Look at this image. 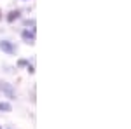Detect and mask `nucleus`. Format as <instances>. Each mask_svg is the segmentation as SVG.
<instances>
[{
    "label": "nucleus",
    "instance_id": "f257e3e1",
    "mask_svg": "<svg viewBox=\"0 0 131 129\" xmlns=\"http://www.w3.org/2000/svg\"><path fill=\"white\" fill-rule=\"evenodd\" d=\"M0 92L7 99H16V89L12 87V84H9V82H0Z\"/></svg>",
    "mask_w": 131,
    "mask_h": 129
},
{
    "label": "nucleus",
    "instance_id": "f03ea898",
    "mask_svg": "<svg viewBox=\"0 0 131 129\" xmlns=\"http://www.w3.org/2000/svg\"><path fill=\"white\" fill-rule=\"evenodd\" d=\"M0 49L4 51L5 54H16L18 47H16V44L10 42V40H0Z\"/></svg>",
    "mask_w": 131,
    "mask_h": 129
},
{
    "label": "nucleus",
    "instance_id": "7ed1b4c3",
    "mask_svg": "<svg viewBox=\"0 0 131 129\" xmlns=\"http://www.w3.org/2000/svg\"><path fill=\"white\" fill-rule=\"evenodd\" d=\"M21 39L25 40L26 44H35V30L25 28V30L21 31Z\"/></svg>",
    "mask_w": 131,
    "mask_h": 129
},
{
    "label": "nucleus",
    "instance_id": "20e7f679",
    "mask_svg": "<svg viewBox=\"0 0 131 129\" xmlns=\"http://www.w3.org/2000/svg\"><path fill=\"white\" fill-rule=\"evenodd\" d=\"M21 18V10H10L9 12V16H7V21H9V23H14V21H18Z\"/></svg>",
    "mask_w": 131,
    "mask_h": 129
},
{
    "label": "nucleus",
    "instance_id": "39448f33",
    "mask_svg": "<svg viewBox=\"0 0 131 129\" xmlns=\"http://www.w3.org/2000/svg\"><path fill=\"white\" fill-rule=\"evenodd\" d=\"M0 112L7 113V112H12V105L9 101H0Z\"/></svg>",
    "mask_w": 131,
    "mask_h": 129
},
{
    "label": "nucleus",
    "instance_id": "423d86ee",
    "mask_svg": "<svg viewBox=\"0 0 131 129\" xmlns=\"http://www.w3.org/2000/svg\"><path fill=\"white\" fill-rule=\"evenodd\" d=\"M28 63H30V61H28V60H19V61H18V63H16V66H18V68H23V66H26Z\"/></svg>",
    "mask_w": 131,
    "mask_h": 129
},
{
    "label": "nucleus",
    "instance_id": "0eeeda50",
    "mask_svg": "<svg viewBox=\"0 0 131 129\" xmlns=\"http://www.w3.org/2000/svg\"><path fill=\"white\" fill-rule=\"evenodd\" d=\"M26 70H28V73H33V72H35V66L28 63V65H26Z\"/></svg>",
    "mask_w": 131,
    "mask_h": 129
},
{
    "label": "nucleus",
    "instance_id": "6e6552de",
    "mask_svg": "<svg viewBox=\"0 0 131 129\" xmlns=\"http://www.w3.org/2000/svg\"><path fill=\"white\" fill-rule=\"evenodd\" d=\"M0 21H2V10H0Z\"/></svg>",
    "mask_w": 131,
    "mask_h": 129
},
{
    "label": "nucleus",
    "instance_id": "1a4fd4ad",
    "mask_svg": "<svg viewBox=\"0 0 131 129\" xmlns=\"http://www.w3.org/2000/svg\"><path fill=\"white\" fill-rule=\"evenodd\" d=\"M7 129H12V127H7Z\"/></svg>",
    "mask_w": 131,
    "mask_h": 129
},
{
    "label": "nucleus",
    "instance_id": "9d476101",
    "mask_svg": "<svg viewBox=\"0 0 131 129\" xmlns=\"http://www.w3.org/2000/svg\"><path fill=\"white\" fill-rule=\"evenodd\" d=\"M0 129H2V126H0Z\"/></svg>",
    "mask_w": 131,
    "mask_h": 129
}]
</instances>
